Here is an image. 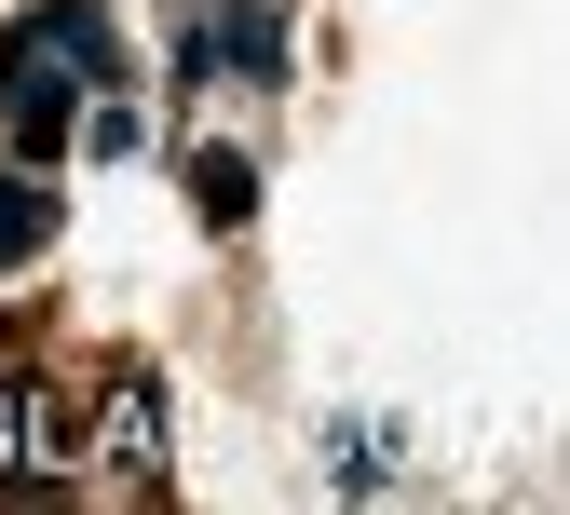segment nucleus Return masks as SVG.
<instances>
[{
    "label": "nucleus",
    "mask_w": 570,
    "mask_h": 515,
    "mask_svg": "<svg viewBox=\"0 0 570 515\" xmlns=\"http://www.w3.org/2000/svg\"><path fill=\"white\" fill-rule=\"evenodd\" d=\"M218 68H232V82H272V68H285V14H272V0H190V28H177V82L204 96Z\"/></svg>",
    "instance_id": "f257e3e1"
},
{
    "label": "nucleus",
    "mask_w": 570,
    "mask_h": 515,
    "mask_svg": "<svg viewBox=\"0 0 570 515\" xmlns=\"http://www.w3.org/2000/svg\"><path fill=\"white\" fill-rule=\"evenodd\" d=\"M0 82H14V150H28V164H55L96 82H82V68H55L41 41H0Z\"/></svg>",
    "instance_id": "f03ea898"
},
{
    "label": "nucleus",
    "mask_w": 570,
    "mask_h": 515,
    "mask_svg": "<svg viewBox=\"0 0 570 515\" xmlns=\"http://www.w3.org/2000/svg\"><path fill=\"white\" fill-rule=\"evenodd\" d=\"M14 41H41L55 68H82V82H122V28H109V0H41Z\"/></svg>",
    "instance_id": "7ed1b4c3"
},
{
    "label": "nucleus",
    "mask_w": 570,
    "mask_h": 515,
    "mask_svg": "<svg viewBox=\"0 0 570 515\" xmlns=\"http://www.w3.org/2000/svg\"><path fill=\"white\" fill-rule=\"evenodd\" d=\"M190 217H204V231H245V217H258V164L204 136V150H190Z\"/></svg>",
    "instance_id": "20e7f679"
},
{
    "label": "nucleus",
    "mask_w": 570,
    "mask_h": 515,
    "mask_svg": "<svg viewBox=\"0 0 570 515\" xmlns=\"http://www.w3.org/2000/svg\"><path fill=\"white\" fill-rule=\"evenodd\" d=\"M41 245H55V190L41 177H0V271H28Z\"/></svg>",
    "instance_id": "39448f33"
},
{
    "label": "nucleus",
    "mask_w": 570,
    "mask_h": 515,
    "mask_svg": "<svg viewBox=\"0 0 570 515\" xmlns=\"http://www.w3.org/2000/svg\"><path fill=\"white\" fill-rule=\"evenodd\" d=\"M68 136H82L96 164H136V150H150V122H136V96H122V82H96V109L68 122Z\"/></svg>",
    "instance_id": "423d86ee"
},
{
    "label": "nucleus",
    "mask_w": 570,
    "mask_h": 515,
    "mask_svg": "<svg viewBox=\"0 0 570 515\" xmlns=\"http://www.w3.org/2000/svg\"><path fill=\"white\" fill-rule=\"evenodd\" d=\"M109 434H122V448H136V462H150V448H164V380H150V366H136V380L109 394Z\"/></svg>",
    "instance_id": "0eeeda50"
},
{
    "label": "nucleus",
    "mask_w": 570,
    "mask_h": 515,
    "mask_svg": "<svg viewBox=\"0 0 570 515\" xmlns=\"http://www.w3.org/2000/svg\"><path fill=\"white\" fill-rule=\"evenodd\" d=\"M14 462H28V407L0 394V475H14Z\"/></svg>",
    "instance_id": "6e6552de"
}]
</instances>
